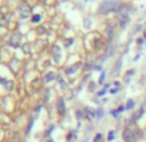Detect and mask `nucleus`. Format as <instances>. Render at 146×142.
<instances>
[{
  "label": "nucleus",
  "instance_id": "f257e3e1",
  "mask_svg": "<svg viewBox=\"0 0 146 142\" xmlns=\"http://www.w3.org/2000/svg\"><path fill=\"white\" fill-rule=\"evenodd\" d=\"M123 138L127 142H135L136 141V133L131 128H125L123 132Z\"/></svg>",
  "mask_w": 146,
  "mask_h": 142
},
{
  "label": "nucleus",
  "instance_id": "f03ea898",
  "mask_svg": "<svg viewBox=\"0 0 146 142\" xmlns=\"http://www.w3.org/2000/svg\"><path fill=\"white\" fill-rule=\"evenodd\" d=\"M9 19V12L7 11V8H0V25L4 26L7 25V22Z\"/></svg>",
  "mask_w": 146,
  "mask_h": 142
},
{
  "label": "nucleus",
  "instance_id": "7ed1b4c3",
  "mask_svg": "<svg viewBox=\"0 0 146 142\" xmlns=\"http://www.w3.org/2000/svg\"><path fill=\"white\" fill-rule=\"evenodd\" d=\"M116 9V4H115V1H110V0H106L105 3L102 4V8H101V11L102 12H110V11H115Z\"/></svg>",
  "mask_w": 146,
  "mask_h": 142
},
{
  "label": "nucleus",
  "instance_id": "20e7f679",
  "mask_svg": "<svg viewBox=\"0 0 146 142\" xmlns=\"http://www.w3.org/2000/svg\"><path fill=\"white\" fill-rule=\"evenodd\" d=\"M128 21H129V16H128V13H120L119 14V22H120L121 27H125L127 23H128Z\"/></svg>",
  "mask_w": 146,
  "mask_h": 142
},
{
  "label": "nucleus",
  "instance_id": "39448f33",
  "mask_svg": "<svg viewBox=\"0 0 146 142\" xmlns=\"http://www.w3.org/2000/svg\"><path fill=\"white\" fill-rule=\"evenodd\" d=\"M57 106H58V112H60V115H64L65 114V102H64V100L62 98L58 100Z\"/></svg>",
  "mask_w": 146,
  "mask_h": 142
},
{
  "label": "nucleus",
  "instance_id": "423d86ee",
  "mask_svg": "<svg viewBox=\"0 0 146 142\" xmlns=\"http://www.w3.org/2000/svg\"><path fill=\"white\" fill-rule=\"evenodd\" d=\"M124 110H125V106H119V109H118V110H114V111H111V114H113L114 116L116 117L119 114H120V112H123Z\"/></svg>",
  "mask_w": 146,
  "mask_h": 142
},
{
  "label": "nucleus",
  "instance_id": "0eeeda50",
  "mask_svg": "<svg viewBox=\"0 0 146 142\" xmlns=\"http://www.w3.org/2000/svg\"><path fill=\"white\" fill-rule=\"evenodd\" d=\"M19 39H21V38H19L18 35H14L13 38H12V40H11V44L13 46H17V45H18V43H19Z\"/></svg>",
  "mask_w": 146,
  "mask_h": 142
},
{
  "label": "nucleus",
  "instance_id": "6e6552de",
  "mask_svg": "<svg viewBox=\"0 0 146 142\" xmlns=\"http://www.w3.org/2000/svg\"><path fill=\"white\" fill-rule=\"evenodd\" d=\"M135 107V101L133 100H128L127 105H125V110H132Z\"/></svg>",
  "mask_w": 146,
  "mask_h": 142
},
{
  "label": "nucleus",
  "instance_id": "1a4fd4ad",
  "mask_svg": "<svg viewBox=\"0 0 146 142\" xmlns=\"http://www.w3.org/2000/svg\"><path fill=\"white\" fill-rule=\"evenodd\" d=\"M143 112H145V109H143V107H141V109H140V111H138L137 114L135 115V120H138V119H140V117L143 115Z\"/></svg>",
  "mask_w": 146,
  "mask_h": 142
},
{
  "label": "nucleus",
  "instance_id": "9d476101",
  "mask_svg": "<svg viewBox=\"0 0 146 142\" xmlns=\"http://www.w3.org/2000/svg\"><path fill=\"white\" fill-rule=\"evenodd\" d=\"M86 111H87V117H88V119H93V117H94V112L92 111V110H88V109H87Z\"/></svg>",
  "mask_w": 146,
  "mask_h": 142
},
{
  "label": "nucleus",
  "instance_id": "9b49d317",
  "mask_svg": "<svg viewBox=\"0 0 146 142\" xmlns=\"http://www.w3.org/2000/svg\"><path fill=\"white\" fill-rule=\"evenodd\" d=\"M45 82H50V80H53L54 79V74H53V72H50V74H47L45 75Z\"/></svg>",
  "mask_w": 146,
  "mask_h": 142
},
{
  "label": "nucleus",
  "instance_id": "f8f14e48",
  "mask_svg": "<svg viewBox=\"0 0 146 142\" xmlns=\"http://www.w3.org/2000/svg\"><path fill=\"white\" fill-rule=\"evenodd\" d=\"M114 138H115V133H114V132L113 131H110V132H109V136H108V139H109V141H113V139Z\"/></svg>",
  "mask_w": 146,
  "mask_h": 142
},
{
  "label": "nucleus",
  "instance_id": "ddd939ff",
  "mask_svg": "<svg viewBox=\"0 0 146 142\" xmlns=\"http://www.w3.org/2000/svg\"><path fill=\"white\" fill-rule=\"evenodd\" d=\"M75 138V132H71V133H69V136H67V141L70 142V139H74Z\"/></svg>",
  "mask_w": 146,
  "mask_h": 142
},
{
  "label": "nucleus",
  "instance_id": "4468645a",
  "mask_svg": "<svg viewBox=\"0 0 146 142\" xmlns=\"http://www.w3.org/2000/svg\"><path fill=\"white\" fill-rule=\"evenodd\" d=\"M100 139H102V134L101 133H98L96 136V138H94V142H100Z\"/></svg>",
  "mask_w": 146,
  "mask_h": 142
},
{
  "label": "nucleus",
  "instance_id": "2eb2a0df",
  "mask_svg": "<svg viewBox=\"0 0 146 142\" xmlns=\"http://www.w3.org/2000/svg\"><path fill=\"white\" fill-rule=\"evenodd\" d=\"M104 80H105V72H102V75L100 76V80H98L100 84H101V83H104Z\"/></svg>",
  "mask_w": 146,
  "mask_h": 142
},
{
  "label": "nucleus",
  "instance_id": "dca6fc26",
  "mask_svg": "<svg viewBox=\"0 0 146 142\" xmlns=\"http://www.w3.org/2000/svg\"><path fill=\"white\" fill-rule=\"evenodd\" d=\"M40 18H41L40 16H35V17H34V18H33V21H34V22H36V21H40Z\"/></svg>",
  "mask_w": 146,
  "mask_h": 142
},
{
  "label": "nucleus",
  "instance_id": "f3484780",
  "mask_svg": "<svg viewBox=\"0 0 146 142\" xmlns=\"http://www.w3.org/2000/svg\"><path fill=\"white\" fill-rule=\"evenodd\" d=\"M143 39H146V33H145V34H143Z\"/></svg>",
  "mask_w": 146,
  "mask_h": 142
},
{
  "label": "nucleus",
  "instance_id": "a211bd4d",
  "mask_svg": "<svg viewBox=\"0 0 146 142\" xmlns=\"http://www.w3.org/2000/svg\"><path fill=\"white\" fill-rule=\"evenodd\" d=\"M48 142H53V141H52V139H49V141H48Z\"/></svg>",
  "mask_w": 146,
  "mask_h": 142
}]
</instances>
